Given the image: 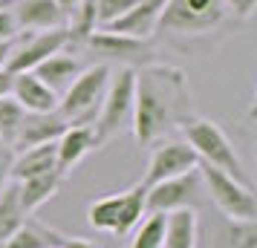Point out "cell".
<instances>
[{
    "mask_svg": "<svg viewBox=\"0 0 257 248\" xmlns=\"http://www.w3.org/2000/svg\"><path fill=\"white\" fill-rule=\"evenodd\" d=\"M208 248H257L254 219H222L211 231Z\"/></svg>",
    "mask_w": 257,
    "mask_h": 248,
    "instance_id": "obj_19",
    "label": "cell"
},
{
    "mask_svg": "<svg viewBox=\"0 0 257 248\" xmlns=\"http://www.w3.org/2000/svg\"><path fill=\"white\" fill-rule=\"evenodd\" d=\"M18 24H15L12 9H0V41H15Z\"/></svg>",
    "mask_w": 257,
    "mask_h": 248,
    "instance_id": "obj_30",
    "label": "cell"
},
{
    "mask_svg": "<svg viewBox=\"0 0 257 248\" xmlns=\"http://www.w3.org/2000/svg\"><path fill=\"white\" fill-rule=\"evenodd\" d=\"M182 133H185V144L197 153L199 165L217 167L228 176L245 182V167L240 162V156L234 150V144L228 142V136L222 133V127L211 118L202 116H191L182 124Z\"/></svg>",
    "mask_w": 257,
    "mask_h": 248,
    "instance_id": "obj_3",
    "label": "cell"
},
{
    "mask_svg": "<svg viewBox=\"0 0 257 248\" xmlns=\"http://www.w3.org/2000/svg\"><path fill=\"white\" fill-rule=\"evenodd\" d=\"M55 3H58L61 15H64V18L70 21L72 15H75V9H78V3H81V0H55Z\"/></svg>",
    "mask_w": 257,
    "mask_h": 248,
    "instance_id": "obj_33",
    "label": "cell"
},
{
    "mask_svg": "<svg viewBox=\"0 0 257 248\" xmlns=\"http://www.w3.org/2000/svg\"><path fill=\"white\" fill-rule=\"evenodd\" d=\"M70 124L58 116V110H52V113H26L21 127H18V136H15V142H12V150L21 153V150L38 147V144L58 142V136Z\"/></svg>",
    "mask_w": 257,
    "mask_h": 248,
    "instance_id": "obj_10",
    "label": "cell"
},
{
    "mask_svg": "<svg viewBox=\"0 0 257 248\" xmlns=\"http://www.w3.org/2000/svg\"><path fill=\"white\" fill-rule=\"evenodd\" d=\"M81 70H84L81 61L72 58L70 52H55V55H49L44 64H38L32 72H35L44 84H47L52 93L61 95L72 81H75V78H78V72H81Z\"/></svg>",
    "mask_w": 257,
    "mask_h": 248,
    "instance_id": "obj_17",
    "label": "cell"
},
{
    "mask_svg": "<svg viewBox=\"0 0 257 248\" xmlns=\"http://www.w3.org/2000/svg\"><path fill=\"white\" fill-rule=\"evenodd\" d=\"M70 26H61V29H47V32H38V35L26 38L21 47L12 49V55H9V64H6V70L18 75V72H32L38 64H44L49 55H55V52H64V49L70 47Z\"/></svg>",
    "mask_w": 257,
    "mask_h": 248,
    "instance_id": "obj_7",
    "label": "cell"
},
{
    "mask_svg": "<svg viewBox=\"0 0 257 248\" xmlns=\"http://www.w3.org/2000/svg\"><path fill=\"white\" fill-rule=\"evenodd\" d=\"M12 98L26 113H52V110H58V93H52L35 72H18L15 75Z\"/></svg>",
    "mask_w": 257,
    "mask_h": 248,
    "instance_id": "obj_13",
    "label": "cell"
},
{
    "mask_svg": "<svg viewBox=\"0 0 257 248\" xmlns=\"http://www.w3.org/2000/svg\"><path fill=\"white\" fill-rule=\"evenodd\" d=\"M222 3H225V9H228L234 18H240V21L251 18V15H254V6H257V0H222Z\"/></svg>",
    "mask_w": 257,
    "mask_h": 248,
    "instance_id": "obj_29",
    "label": "cell"
},
{
    "mask_svg": "<svg viewBox=\"0 0 257 248\" xmlns=\"http://www.w3.org/2000/svg\"><path fill=\"white\" fill-rule=\"evenodd\" d=\"M121 202H124V190H121V193H110V196H101V199L90 202V208H87V222L93 225L95 231L116 234L118 213H121Z\"/></svg>",
    "mask_w": 257,
    "mask_h": 248,
    "instance_id": "obj_23",
    "label": "cell"
},
{
    "mask_svg": "<svg viewBox=\"0 0 257 248\" xmlns=\"http://www.w3.org/2000/svg\"><path fill=\"white\" fill-rule=\"evenodd\" d=\"M199 242V213L194 205L165 213L162 248H197Z\"/></svg>",
    "mask_w": 257,
    "mask_h": 248,
    "instance_id": "obj_15",
    "label": "cell"
},
{
    "mask_svg": "<svg viewBox=\"0 0 257 248\" xmlns=\"http://www.w3.org/2000/svg\"><path fill=\"white\" fill-rule=\"evenodd\" d=\"M58 248H95L93 242H87V239H81V236H67L64 234V239H61Z\"/></svg>",
    "mask_w": 257,
    "mask_h": 248,
    "instance_id": "obj_32",
    "label": "cell"
},
{
    "mask_svg": "<svg viewBox=\"0 0 257 248\" xmlns=\"http://www.w3.org/2000/svg\"><path fill=\"white\" fill-rule=\"evenodd\" d=\"M12 49H15V41H0V70H6Z\"/></svg>",
    "mask_w": 257,
    "mask_h": 248,
    "instance_id": "obj_34",
    "label": "cell"
},
{
    "mask_svg": "<svg viewBox=\"0 0 257 248\" xmlns=\"http://www.w3.org/2000/svg\"><path fill=\"white\" fill-rule=\"evenodd\" d=\"M165 3H168V0H136L118 21H113V24L104 26V29L107 32H116V35L136 38V41H148V38L156 32V26H159Z\"/></svg>",
    "mask_w": 257,
    "mask_h": 248,
    "instance_id": "obj_11",
    "label": "cell"
},
{
    "mask_svg": "<svg viewBox=\"0 0 257 248\" xmlns=\"http://www.w3.org/2000/svg\"><path fill=\"white\" fill-rule=\"evenodd\" d=\"M12 84H15V75L9 70H0V98L3 95H12Z\"/></svg>",
    "mask_w": 257,
    "mask_h": 248,
    "instance_id": "obj_31",
    "label": "cell"
},
{
    "mask_svg": "<svg viewBox=\"0 0 257 248\" xmlns=\"http://www.w3.org/2000/svg\"><path fill=\"white\" fill-rule=\"evenodd\" d=\"M29 219L24 202H21V193H18V182L6 185L0 190V242L6 236H12L21 225Z\"/></svg>",
    "mask_w": 257,
    "mask_h": 248,
    "instance_id": "obj_22",
    "label": "cell"
},
{
    "mask_svg": "<svg viewBox=\"0 0 257 248\" xmlns=\"http://www.w3.org/2000/svg\"><path fill=\"white\" fill-rule=\"evenodd\" d=\"M133 3H136V0H95V21H98V29H104V26H110L113 21H118Z\"/></svg>",
    "mask_w": 257,
    "mask_h": 248,
    "instance_id": "obj_27",
    "label": "cell"
},
{
    "mask_svg": "<svg viewBox=\"0 0 257 248\" xmlns=\"http://www.w3.org/2000/svg\"><path fill=\"white\" fill-rule=\"evenodd\" d=\"M110 64H95V67H84L78 78L58 95V116L70 124H93L98 116V107L104 98L107 81H110Z\"/></svg>",
    "mask_w": 257,
    "mask_h": 248,
    "instance_id": "obj_4",
    "label": "cell"
},
{
    "mask_svg": "<svg viewBox=\"0 0 257 248\" xmlns=\"http://www.w3.org/2000/svg\"><path fill=\"white\" fill-rule=\"evenodd\" d=\"M199 190V170H188L182 176L156 182L145 188V211L148 213H168L176 208H188L197 199Z\"/></svg>",
    "mask_w": 257,
    "mask_h": 248,
    "instance_id": "obj_8",
    "label": "cell"
},
{
    "mask_svg": "<svg viewBox=\"0 0 257 248\" xmlns=\"http://www.w3.org/2000/svg\"><path fill=\"white\" fill-rule=\"evenodd\" d=\"M191 113V90L179 67L171 64H148L136 70L133 90V118L130 130L139 144H156L162 136L182 127Z\"/></svg>",
    "mask_w": 257,
    "mask_h": 248,
    "instance_id": "obj_1",
    "label": "cell"
},
{
    "mask_svg": "<svg viewBox=\"0 0 257 248\" xmlns=\"http://www.w3.org/2000/svg\"><path fill=\"white\" fill-rule=\"evenodd\" d=\"M12 162H15V150L0 139V190L6 188L9 179H12Z\"/></svg>",
    "mask_w": 257,
    "mask_h": 248,
    "instance_id": "obj_28",
    "label": "cell"
},
{
    "mask_svg": "<svg viewBox=\"0 0 257 248\" xmlns=\"http://www.w3.org/2000/svg\"><path fill=\"white\" fill-rule=\"evenodd\" d=\"M197 170L199 179L208 188L214 205L225 213V219H254L257 216V199L248 182H240V179L208 165H197Z\"/></svg>",
    "mask_w": 257,
    "mask_h": 248,
    "instance_id": "obj_6",
    "label": "cell"
},
{
    "mask_svg": "<svg viewBox=\"0 0 257 248\" xmlns=\"http://www.w3.org/2000/svg\"><path fill=\"white\" fill-rule=\"evenodd\" d=\"M197 165H199L197 153L185 142H159L153 147V156H151V162H148V173L142 179V185L151 188L156 182L182 176L188 170H197Z\"/></svg>",
    "mask_w": 257,
    "mask_h": 248,
    "instance_id": "obj_9",
    "label": "cell"
},
{
    "mask_svg": "<svg viewBox=\"0 0 257 248\" xmlns=\"http://www.w3.org/2000/svg\"><path fill=\"white\" fill-rule=\"evenodd\" d=\"M95 150V136L93 124H78V127H67L55 142V165L58 173L67 176L75 165H81L84 156H90Z\"/></svg>",
    "mask_w": 257,
    "mask_h": 248,
    "instance_id": "obj_12",
    "label": "cell"
},
{
    "mask_svg": "<svg viewBox=\"0 0 257 248\" xmlns=\"http://www.w3.org/2000/svg\"><path fill=\"white\" fill-rule=\"evenodd\" d=\"M61 182H64L61 173H41V176L18 182V193H21V202H24L26 213H35L44 202L52 199L61 190Z\"/></svg>",
    "mask_w": 257,
    "mask_h": 248,
    "instance_id": "obj_21",
    "label": "cell"
},
{
    "mask_svg": "<svg viewBox=\"0 0 257 248\" xmlns=\"http://www.w3.org/2000/svg\"><path fill=\"white\" fill-rule=\"evenodd\" d=\"M84 47H90L93 52H98L107 61H127V58H142L148 52V41H136V38L98 29V32H93L84 41Z\"/></svg>",
    "mask_w": 257,
    "mask_h": 248,
    "instance_id": "obj_16",
    "label": "cell"
},
{
    "mask_svg": "<svg viewBox=\"0 0 257 248\" xmlns=\"http://www.w3.org/2000/svg\"><path fill=\"white\" fill-rule=\"evenodd\" d=\"M64 234L55 231V228H47V225L35 222V219H26L12 236H6L0 248H58Z\"/></svg>",
    "mask_w": 257,
    "mask_h": 248,
    "instance_id": "obj_20",
    "label": "cell"
},
{
    "mask_svg": "<svg viewBox=\"0 0 257 248\" xmlns=\"http://www.w3.org/2000/svg\"><path fill=\"white\" fill-rule=\"evenodd\" d=\"M162 239H165V213H145V219L133 228L130 248H162Z\"/></svg>",
    "mask_w": 257,
    "mask_h": 248,
    "instance_id": "obj_25",
    "label": "cell"
},
{
    "mask_svg": "<svg viewBox=\"0 0 257 248\" xmlns=\"http://www.w3.org/2000/svg\"><path fill=\"white\" fill-rule=\"evenodd\" d=\"M133 90H136V70L121 67L116 75H110L98 107V116L93 124L95 147L107 144L113 136L130 130V118H133Z\"/></svg>",
    "mask_w": 257,
    "mask_h": 248,
    "instance_id": "obj_5",
    "label": "cell"
},
{
    "mask_svg": "<svg viewBox=\"0 0 257 248\" xmlns=\"http://www.w3.org/2000/svg\"><path fill=\"white\" fill-rule=\"evenodd\" d=\"M18 29L29 32H47V29H61L67 24V18L61 15L55 0H21L12 9Z\"/></svg>",
    "mask_w": 257,
    "mask_h": 248,
    "instance_id": "obj_14",
    "label": "cell"
},
{
    "mask_svg": "<svg viewBox=\"0 0 257 248\" xmlns=\"http://www.w3.org/2000/svg\"><path fill=\"white\" fill-rule=\"evenodd\" d=\"M145 185L136 182L133 188L124 190V202H121V213H118V225H116V236H127L136 225L145 219Z\"/></svg>",
    "mask_w": 257,
    "mask_h": 248,
    "instance_id": "obj_24",
    "label": "cell"
},
{
    "mask_svg": "<svg viewBox=\"0 0 257 248\" xmlns=\"http://www.w3.org/2000/svg\"><path fill=\"white\" fill-rule=\"evenodd\" d=\"M26 110L18 101H15L12 95H3L0 98V139L12 147L15 136H18V127H21V121H24Z\"/></svg>",
    "mask_w": 257,
    "mask_h": 248,
    "instance_id": "obj_26",
    "label": "cell"
},
{
    "mask_svg": "<svg viewBox=\"0 0 257 248\" xmlns=\"http://www.w3.org/2000/svg\"><path fill=\"white\" fill-rule=\"evenodd\" d=\"M225 21V3L222 0H168L159 18L156 32L168 38H205L220 29Z\"/></svg>",
    "mask_w": 257,
    "mask_h": 248,
    "instance_id": "obj_2",
    "label": "cell"
},
{
    "mask_svg": "<svg viewBox=\"0 0 257 248\" xmlns=\"http://www.w3.org/2000/svg\"><path fill=\"white\" fill-rule=\"evenodd\" d=\"M41 173H58V165H55V142L38 144V147H29V150L15 153V162H12L15 182L41 176Z\"/></svg>",
    "mask_w": 257,
    "mask_h": 248,
    "instance_id": "obj_18",
    "label": "cell"
}]
</instances>
